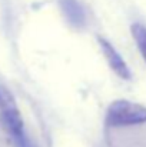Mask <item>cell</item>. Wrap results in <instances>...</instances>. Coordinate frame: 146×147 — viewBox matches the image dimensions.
I'll list each match as a JSON object with an SVG mask.
<instances>
[{
    "label": "cell",
    "instance_id": "obj_2",
    "mask_svg": "<svg viewBox=\"0 0 146 147\" xmlns=\"http://www.w3.org/2000/svg\"><path fill=\"white\" fill-rule=\"evenodd\" d=\"M0 116L4 127L19 142L24 140V121L19 110L17 101L10 90L0 87Z\"/></svg>",
    "mask_w": 146,
    "mask_h": 147
},
{
    "label": "cell",
    "instance_id": "obj_3",
    "mask_svg": "<svg viewBox=\"0 0 146 147\" xmlns=\"http://www.w3.org/2000/svg\"><path fill=\"white\" fill-rule=\"evenodd\" d=\"M97 42H99V46H100V49H102V53H103V56H105L107 64L110 66V69H112L120 79L129 80V79H130V69H129V66L126 64V61L123 60V57L119 54V51L113 47V45H112L109 40H106V39H103V37H99Z\"/></svg>",
    "mask_w": 146,
    "mask_h": 147
},
{
    "label": "cell",
    "instance_id": "obj_4",
    "mask_svg": "<svg viewBox=\"0 0 146 147\" xmlns=\"http://www.w3.org/2000/svg\"><path fill=\"white\" fill-rule=\"evenodd\" d=\"M57 1L66 22L76 29L83 27L86 17H85L83 7L79 4V1L77 0H57Z\"/></svg>",
    "mask_w": 146,
    "mask_h": 147
},
{
    "label": "cell",
    "instance_id": "obj_1",
    "mask_svg": "<svg viewBox=\"0 0 146 147\" xmlns=\"http://www.w3.org/2000/svg\"><path fill=\"white\" fill-rule=\"evenodd\" d=\"M106 124L110 127H125L146 123V107L129 100H115L106 110Z\"/></svg>",
    "mask_w": 146,
    "mask_h": 147
},
{
    "label": "cell",
    "instance_id": "obj_5",
    "mask_svg": "<svg viewBox=\"0 0 146 147\" xmlns=\"http://www.w3.org/2000/svg\"><path fill=\"white\" fill-rule=\"evenodd\" d=\"M132 36L135 39V43L138 46V49L141 51L143 60L146 61V26L143 24H139V23H135L132 24Z\"/></svg>",
    "mask_w": 146,
    "mask_h": 147
}]
</instances>
